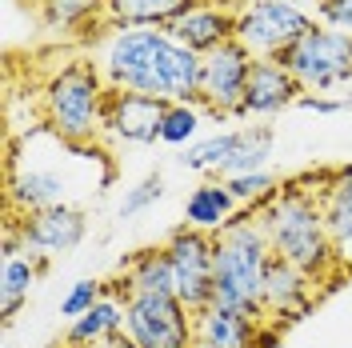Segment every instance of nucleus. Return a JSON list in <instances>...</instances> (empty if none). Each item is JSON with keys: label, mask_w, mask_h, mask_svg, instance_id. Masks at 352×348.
I'll list each match as a JSON object with an SVG mask.
<instances>
[{"label": "nucleus", "mask_w": 352, "mask_h": 348, "mask_svg": "<svg viewBox=\"0 0 352 348\" xmlns=\"http://www.w3.org/2000/svg\"><path fill=\"white\" fill-rule=\"evenodd\" d=\"M200 52L173 41L164 28H120L100 48L109 88L153 96L160 105H200Z\"/></svg>", "instance_id": "obj_1"}, {"label": "nucleus", "mask_w": 352, "mask_h": 348, "mask_svg": "<svg viewBox=\"0 0 352 348\" xmlns=\"http://www.w3.org/2000/svg\"><path fill=\"white\" fill-rule=\"evenodd\" d=\"M320 180H324V173L316 176V188H308L312 176L288 180L264 208H256V217H261L276 257L296 264L316 284H329L344 268V261H340V248L329 237V224L320 213Z\"/></svg>", "instance_id": "obj_2"}, {"label": "nucleus", "mask_w": 352, "mask_h": 348, "mask_svg": "<svg viewBox=\"0 0 352 348\" xmlns=\"http://www.w3.org/2000/svg\"><path fill=\"white\" fill-rule=\"evenodd\" d=\"M272 261V240L256 208H244L217 232L212 261V305L264 320V272Z\"/></svg>", "instance_id": "obj_3"}, {"label": "nucleus", "mask_w": 352, "mask_h": 348, "mask_svg": "<svg viewBox=\"0 0 352 348\" xmlns=\"http://www.w3.org/2000/svg\"><path fill=\"white\" fill-rule=\"evenodd\" d=\"M104 109L109 80L92 61H72L60 72H52L41 96L44 129L68 144H92L104 132Z\"/></svg>", "instance_id": "obj_4"}, {"label": "nucleus", "mask_w": 352, "mask_h": 348, "mask_svg": "<svg viewBox=\"0 0 352 348\" xmlns=\"http://www.w3.org/2000/svg\"><path fill=\"white\" fill-rule=\"evenodd\" d=\"M312 24L316 21L292 0H248L236 12L232 41L241 44L252 61H276L285 48H292L305 36Z\"/></svg>", "instance_id": "obj_5"}, {"label": "nucleus", "mask_w": 352, "mask_h": 348, "mask_svg": "<svg viewBox=\"0 0 352 348\" xmlns=\"http://www.w3.org/2000/svg\"><path fill=\"white\" fill-rule=\"evenodd\" d=\"M124 340L132 348H197L192 312L173 292H129L124 296Z\"/></svg>", "instance_id": "obj_6"}, {"label": "nucleus", "mask_w": 352, "mask_h": 348, "mask_svg": "<svg viewBox=\"0 0 352 348\" xmlns=\"http://www.w3.org/2000/svg\"><path fill=\"white\" fill-rule=\"evenodd\" d=\"M276 61L296 76L300 88L324 92L332 85H349L352 80V36L336 32V28H316L312 24L305 36L292 48H285Z\"/></svg>", "instance_id": "obj_7"}, {"label": "nucleus", "mask_w": 352, "mask_h": 348, "mask_svg": "<svg viewBox=\"0 0 352 348\" xmlns=\"http://www.w3.org/2000/svg\"><path fill=\"white\" fill-rule=\"evenodd\" d=\"M164 257L173 264V284H176V301L200 312V308L212 305V261H217V237L212 232H200L180 224L173 237L160 244Z\"/></svg>", "instance_id": "obj_8"}, {"label": "nucleus", "mask_w": 352, "mask_h": 348, "mask_svg": "<svg viewBox=\"0 0 352 348\" xmlns=\"http://www.w3.org/2000/svg\"><path fill=\"white\" fill-rule=\"evenodd\" d=\"M8 228L16 232L24 257L52 261L56 252H72L88 237V217L76 204H56V208H41L28 217H8Z\"/></svg>", "instance_id": "obj_9"}, {"label": "nucleus", "mask_w": 352, "mask_h": 348, "mask_svg": "<svg viewBox=\"0 0 352 348\" xmlns=\"http://www.w3.org/2000/svg\"><path fill=\"white\" fill-rule=\"evenodd\" d=\"M252 65L256 61L236 41H224L220 48L204 52V61H200V105L217 116H241Z\"/></svg>", "instance_id": "obj_10"}, {"label": "nucleus", "mask_w": 352, "mask_h": 348, "mask_svg": "<svg viewBox=\"0 0 352 348\" xmlns=\"http://www.w3.org/2000/svg\"><path fill=\"white\" fill-rule=\"evenodd\" d=\"M164 109L153 96H136V92H120L109 88V109H104V132L129 144H156L160 140V124H164Z\"/></svg>", "instance_id": "obj_11"}, {"label": "nucleus", "mask_w": 352, "mask_h": 348, "mask_svg": "<svg viewBox=\"0 0 352 348\" xmlns=\"http://www.w3.org/2000/svg\"><path fill=\"white\" fill-rule=\"evenodd\" d=\"M312 276L300 272L296 264H288L285 257L272 252L268 272H264V316L285 325V320H300L308 308H312Z\"/></svg>", "instance_id": "obj_12"}, {"label": "nucleus", "mask_w": 352, "mask_h": 348, "mask_svg": "<svg viewBox=\"0 0 352 348\" xmlns=\"http://www.w3.org/2000/svg\"><path fill=\"white\" fill-rule=\"evenodd\" d=\"M300 96L305 88L296 85V76L280 61H256L248 72L241 116H272V112H285L288 105H296Z\"/></svg>", "instance_id": "obj_13"}, {"label": "nucleus", "mask_w": 352, "mask_h": 348, "mask_svg": "<svg viewBox=\"0 0 352 348\" xmlns=\"http://www.w3.org/2000/svg\"><path fill=\"white\" fill-rule=\"evenodd\" d=\"M124 296L129 288L120 281V288H104L100 305L76 316L65 332V345L68 348H112L124 340Z\"/></svg>", "instance_id": "obj_14"}, {"label": "nucleus", "mask_w": 352, "mask_h": 348, "mask_svg": "<svg viewBox=\"0 0 352 348\" xmlns=\"http://www.w3.org/2000/svg\"><path fill=\"white\" fill-rule=\"evenodd\" d=\"M173 41H180L184 48H192V52H212L220 48L224 41H232V32H236V12H228V8H220L212 0H197L184 17H176L168 28H164Z\"/></svg>", "instance_id": "obj_15"}, {"label": "nucleus", "mask_w": 352, "mask_h": 348, "mask_svg": "<svg viewBox=\"0 0 352 348\" xmlns=\"http://www.w3.org/2000/svg\"><path fill=\"white\" fill-rule=\"evenodd\" d=\"M256 328H261V320H252L244 312H232V308H220V305L192 312V340H197V348H252Z\"/></svg>", "instance_id": "obj_16"}, {"label": "nucleus", "mask_w": 352, "mask_h": 348, "mask_svg": "<svg viewBox=\"0 0 352 348\" xmlns=\"http://www.w3.org/2000/svg\"><path fill=\"white\" fill-rule=\"evenodd\" d=\"M236 213H241V204H236V196L228 193L224 180H204V184H197V188L188 193V200H184V224H188V228H200V232H212V237H217Z\"/></svg>", "instance_id": "obj_17"}, {"label": "nucleus", "mask_w": 352, "mask_h": 348, "mask_svg": "<svg viewBox=\"0 0 352 348\" xmlns=\"http://www.w3.org/2000/svg\"><path fill=\"white\" fill-rule=\"evenodd\" d=\"M320 213L336 248L352 240V164H336L320 180Z\"/></svg>", "instance_id": "obj_18"}, {"label": "nucleus", "mask_w": 352, "mask_h": 348, "mask_svg": "<svg viewBox=\"0 0 352 348\" xmlns=\"http://www.w3.org/2000/svg\"><path fill=\"white\" fill-rule=\"evenodd\" d=\"M197 0H109L104 17L116 28H168Z\"/></svg>", "instance_id": "obj_19"}, {"label": "nucleus", "mask_w": 352, "mask_h": 348, "mask_svg": "<svg viewBox=\"0 0 352 348\" xmlns=\"http://www.w3.org/2000/svg\"><path fill=\"white\" fill-rule=\"evenodd\" d=\"M48 268V261L41 257H4L0 264V308H4V320H12L21 305L28 301V292H32V284L41 281V272Z\"/></svg>", "instance_id": "obj_20"}, {"label": "nucleus", "mask_w": 352, "mask_h": 348, "mask_svg": "<svg viewBox=\"0 0 352 348\" xmlns=\"http://www.w3.org/2000/svg\"><path fill=\"white\" fill-rule=\"evenodd\" d=\"M124 288L129 292H173L176 296V284H173V264L164 257V248H144L136 252L129 264H124Z\"/></svg>", "instance_id": "obj_21"}, {"label": "nucleus", "mask_w": 352, "mask_h": 348, "mask_svg": "<svg viewBox=\"0 0 352 348\" xmlns=\"http://www.w3.org/2000/svg\"><path fill=\"white\" fill-rule=\"evenodd\" d=\"M272 156V129L268 124H256V129H241V144L236 153L220 164V180H232V176H244V173H261Z\"/></svg>", "instance_id": "obj_22"}, {"label": "nucleus", "mask_w": 352, "mask_h": 348, "mask_svg": "<svg viewBox=\"0 0 352 348\" xmlns=\"http://www.w3.org/2000/svg\"><path fill=\"white\" fill-rule=\"evenodd\" d=\"M236 144H241V129L212 132V136H204L197 144H188L176 160H180L184 168H192V173H220V164L236 153Z\"/></svg>", "instance_id": "obj_23"}, {"label": "nucleus", "mask_w": 352, "mask_h": 348, "mask_svg": "<svg viewBox=\"0 0 352 348\" xmlns=\"http://www.w3.org/2000/svg\"><path fill=\"white\" fill-rule=\"evenodd\" d=\"M109 0H41V21L44 28H76V24H88Z\"/></svg>", "instance_id": "obj_24"}, {"label": "nucleus", "mask_w": 352, "mask_h": 348, "mask_svg": "<svg viewBox=\"0 0 352 348\" xmlns=\"http://www.w3.org/2000/svg\"><path fill=\"white\" fill-rule=\"evenodd\" d=\"M224 184H228V193L236 196V204H241V208H264L272 196L280 193V176H272L268 168L232 176V180H224Z\"/></svg>", "instance_id": "obj_25"}, {"label": "nucleus", "mask_w": 352, "mask_h": 348, "mask_svg": "<svg viewBox=\"0 0 352 348\" xmlns=\"http://www.w3.org/2000/svg\"><path fill=\"white\" fill-rule=\"evenodd\" d=\"M200 129V109L197 105H168L164 124H160V144H188Z\"/></svg>", "instance_id": "obj_26"}, {"label": "nucleus", "mask_w": 352, "mask_h": 348, "mask_svg": "<svg viewBox=\"0 0 352 348\" xmlns=\"http://www.w3.org/2000/svg\"><path fill=\"white\" fill-rule=\"evenodd\" d=\"M156 200H164V176L160 173H148L140 184H132L124 200H120V220H132L140 217V213H148Z\"/></svg>", "instance_id": "obj_27"}, {"label": "nucleus", "mask_w": 352, "mask_h": 348, "mask_svg": "<svg viewBox=\"0 0 352 348\" xmlns=\"http://www.w3.org/2000/svg\"><path fill=\"white\" fill-rule=\"evenodd\" d=\"M100 296H104V284L100 281H76L68 288V296L60 301V316L76 320V316H85V312H92L100 305Z\"/></svg>", "instance_id": "obj_28"}, {"label": "nucleus", "mask_w": 352, "mask_h": 348, "mask_svg": "<svg viewBox=\"0 0 352 348\" xmlns=\"http://www.w3.org/2000/svg\"><path fill=\"white\" fill-rule=\"evenodd\" d=\"M316 17L324 21V28H336V32L352 36V0H320Z\"/></svg>", "instance_id": "obj_29"}, {"label": "nucleus", "mask_w": 352, "mask_h": 348, "mask_svg": "<svg viewBox=\"0 0 352 348\" xmlns=\"http://www.w3.org/2000/svg\"><path fill=\"white\" fill-rule=\"evenodd\" d=\"M300 109H308V112H344L352 105V100H324V96H300L296 100Z\"/></svg>", "instance_id": "obj_30"}, {"label": "nucleus", "mask_w": 352, "mask_h": 348, "mask_svg": "<svg viewBox=\"0 0 352 348\" xmlns=\"http://www.w3.org/2000/svg\"><path fill=\"white\" fill-rule=\"evenodd\" d=\"M280 336H285V328L276 325V320H272V325H264V320H261V328H256V340H252V348H276V345H280Z\"/></svg>", "instance_id": "obj_31"}, {"label": "nucleus", "mask_w": 352, "mask_h": 348, "mask_svg": "<svg viewBox=\"0 0 352 348\" xmlns=\"http://www.w3.org/2000/svg\"><path fill=\"white\" fill-rule=\"evenodd\" d=\"M340 261H344V268H352V240L340 248Z\"/></svg>", "instance_id": "obj_32"}, {"label": "nucleus", "mask_w": 352, "mask_h": 348, "mask_svg": "<svg viewBox=\"0 0 352 348\" xmlns=\"http://www.w3.org/2000/svg\"><path fill=\"white\" fill-rule=\"evenodd\" d=\"M112 348H132V345H129V340H120V345H112Z\"/></svg>", "instance_id": "obj_33"}, {"label": "nucleus", "mask_w": 352, "mask_h": 348, "mask_svg": "<svg viewBox=\"0 0 352 348\" xmlns=\"http://www.w3.org/2000/svg\"><path fill=\"white\" fill-rule=\"evenodd\" d=\"M292 4H296V0H292Z\"/></svg>", "instance_id": "obj_34"}]
</instances>
